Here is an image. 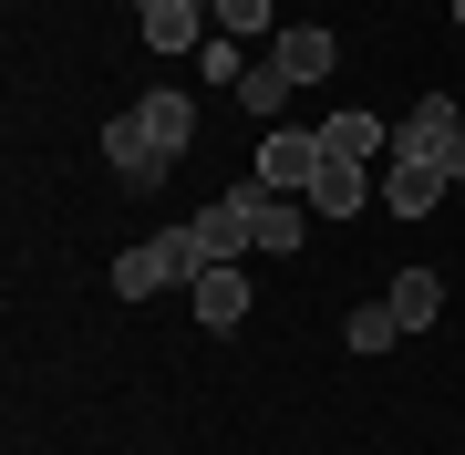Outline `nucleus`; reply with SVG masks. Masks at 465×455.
I'll use <instances>...</instances> for the list:
<instances>
[{"mask_svg":"<svg viewBox=\"0 0 465 455\" xmlns=\"http://www.w3.org/2000/svg\"><path fill=\"white\" fill-rule=\"evenodd\" d=\"M104 166H114V186H124V197H155V186H166V166H176V155L155 145V135H145V114H134V104H124V114L104 124Z\"/></svg>","mask_w":465,"mask_h":455,"instance_id":"1","label":"nucleus"},{"mask_svg":"<svg viewBox=\"0 0 465 455\" xmlns=\"http://www.w3.org/2000/svg\"><path fill=\"white\" fill-rule=\"evenodd\" d=\"M228 197L249 207V228H259V249H269V259H290L300 238L321 228V218H311V197H280V186H259V176H249V186H228Z\"/></svg>","mask_w":465,"mask_h":455,"instance_id":"2","label":"nucleus"},{"mask_svg":"<svg viewBox=\"0 0 465 455\" xmlns=\"http://www.w3.org/2000/svg\"><path fill=\"white\" fill-rule=\"evenodd\" d=\"M372 197H382L372 166H351V155H321V176H311V218H321V228H351Z\"/></svg>","mask_w":465,"mask_h":455,"instance_id":"3","label":"nucleus"},{"mask_svg":"<svg viewBox=\"0 0 465 455\" xmlns=\"http://www.w3.org/2000/svg\"><path fill=\"white\" fill-rule=\"evenodd\" d=\"M311 176H321V124H311V135H300V124H269V145H259V186L311 197Z\"/></svg>","mask_w":465,"mask_h":455,"instance_id":"4","label":"nucleus"},{"mask_svg":"<svg viewBox=\"0 0 465 455\" xmlns=\"http://www.w3.org/2000/svg\"><path fill=\"white\" fill-rule=\"evenodd\" d=\"M465 135V114H455V94H424L414 114L393 124V155H414V166H445V145Z\"/></svg>","mask_w":465,"mask_h":455,"instance_id":"5","label":"nucleus"},{"mask_svg":"<svg viewBox=\"0 0 465 455\" xmlns=\"http://www.w3.org/2000/svg\"><path fill=\"white\" fill-rule=\"evenodd\" d=\"M207 21H217V11H207V0H155V11H145V21H134V32H145V52H186V63H197V52L217 42V32H207Z\"/></svg>","mask_w":465,"mask_h":455,"instance_id":"6","label":"nucleus"},{"mask_svg":"<svg viewBox=\"0 0 465 455\" xmlns=\"http://www.w3.org/2000/svg\"><path fill=\"white\" fill-rule=\"evenodd\" d=\"M186 311H197V331H238V321H249V270H207L197 290H186Z\"/></svg>","mask_w":465,"mask_h":455,"instance_id":"7","label":"nucleus"},{"mask_svg":"<svg viewBox=\"0 0 465 455\" xmlns=\"http://www.w3.org/2000/svg\"><path fill=\"white\" fill-rule=\"evenodd\" d=\"M269 63H280V73H290V84H321V73H331V63H341V42H331V32H321V21H290V32H280V42H269Z\"/></svg>","mask_w":465,"mask_h":455,"instance_id":"8","label":"nucleus"},{"mask_svg":"<svg viewBox=\"0 0 465 455\" xmlns=\"http://www.w3.org/2000/svg\"><path fill=\"white\" fill-rule=\"evenodd\" d=\"M445 166H414V155H393V176H382V207H393V218H434V207H445Z\"/></svg>","mask_w":465,"mask_h":455,"instance_id":"9","label":"nucleus"},{"mask_svg":"<svg viewBox=\"0 0 465 455\" xmlns=\"http://www.w3.org/2000/svg\"><path fill=\"white\" fill-rule=\"evenodd\" d=\"M321 155H351V166H372V155H393V124L351 104V114H331V124H321Z\"/></svg>","mask_w":465,"mask_h":455,"instance_id":"10","label":"nucleus"},{"mask_svg":"<svg viewBox=\"0 0 465 455\" xmlns=\"http://www.w3.org/2000/svg\"><path fill=\"white\" fill-rule=\"evenodd\" d=\"M382 301H393L403 331H434V311H445V280H434V270H393V290H382Z\"/></svg>","mask_w":465,"mask_h":455,"instance_id":"11","label":"nucleus"},{"mask_svg":"<svg viewBox=\"0 0 465 455\" xmlns=\"http://www.w3.org/2000/svg\"><path fill=\"white\" fill-rule=\"evenodd\" d=\"M134 114H145V135L166 145V155H186V145H197V104H186V94H145Z\"/></svg>","mask_w":465,"mask_h":455,"instance_id":"12","label":"nucleus"},{"mask_svg":"<svg viewBox=\"0 0 465 455\" xmlns=\"http://www.w3.org/2000/svg\"><path fill=\"white\" fill-rule=\"evenodd\" d=\"M341 341H351V362H372V352H393V341H403V321H393V301H362V311L341 321Z\"/></svg>","mask_w":465,"mask_h":455,"instance_id":"13","label":"nucleus"},{"mask_svg":"<svg viewBox=\"0 0 465 455\" xmlns=\"http://www.w3.org/2000/svg\"><path fill=\"white\" fill-rule=\"evenodd\" d=\"M300 84H290V73L280 63H249V73H238V104H249V114H269V124H280V104H290Z\"/></svg>","mask_w":465,"mask_h":455,"instance_id":"14","label":"nucleus"},{"mask_svg":"<svg viewBox=\"0 0 465 455\" xmlns=\"http://www.w3.org/2000/svg\"><path fill=\"white\" fill-rule=\"evenodd\" d=\"M207 11H217V32H228V42H249V32H269V0H207Z\"/></svg>","mask_w":465,"mask_h":455,"instance_id":"15","label":"nucleus"},{"mask_svg":"<svg viewBox=\"0 0 465 455\" xmlns=\"http://www.w3.org/2000/svg\"><path fill=\"white\" fill-rule=\"evenodd\" d=\"M197 73H207V84H228V94H238V73H249V52H238L228 32H217V42L197 52Z\"/></svg>","mask_w":465,"mask_h":455,"instance_id":"16","label":"nucleus"},{"mask_svg":"<svg viewBox=\"0 0 465 455\" xmlns=\"http://www.w3.org/2000/svg\"><path fill=\"white\" fill-rule=\"evenodd\" d=\"M445 176H455V186H465V135H455V145H445Z\"/></svg>","mask_w":465,"mask_h":455,"instance_id":"17","label":"nucleus"},{"mask_svg":"<svg viewBox=\"0 0 465 455\" xmlns=\"http://www.w3.org/2000/svg\"><path fill=\"white\" fill-rule=\"evenodd\" d=\"M124 11H134V21H145V11H155V0H124Z\"/></svg>","mask_w":465,"mask_h":455,"instance_id":"18","label":"nucleus"},{"mask_svg":"<svg viewBox=\"0 0 465 455\" xmlns=\"http://www.w3.org/2000/svg\"><path fill=\"white\" fill-rule=\"evenodd\" d=\"M455 32H465V0H455Z\"/></svg>","mask_w":465,"mask_h":455,"instance_id":"19","label":"nucleus"}]
</instances>
